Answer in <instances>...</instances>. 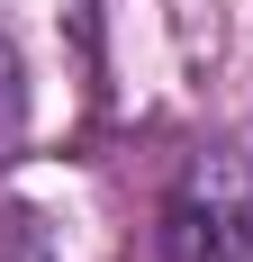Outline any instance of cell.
<instances>
[{
	"mask_svg": "<svg viewBox=\"0 0 253 262\" xmlns=\"http://www.w3.org/2000/svg\"><path fill=\"white\" fill-rule=\"evenodd\" d=\"M163 262H253V163L199 145L163 199Z\"/></svg>",
	"mask_w": 253,
	"mask_h": 262,
	"instance_id": "cell-1",
	"label": "cell"
},
{
	"mask_svg": "<svg viewBox=\"0 0 253 262\" xmlns=\"http://www.w3.org/2000/svg\"><path fill=\"white\" fill-rule=\"evenodd\" d=\"M18 127H27V91H18V54H9V36H0V154L18 145Z\"/></svg>",
	"mask_w": 253,
	"mask_h": 262,
	"instance_id": "cell-2",
	"label": "cell"
}]
</instances>
